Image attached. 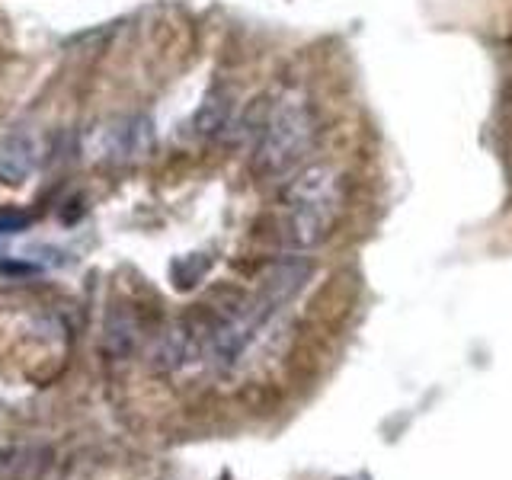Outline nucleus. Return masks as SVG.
I'll list each match as a JSON object with an SVG mask.
<instances>
[{"label": "nucleus", "instance_id": "nucleus-1", "mask_svg": "<svg viewBox=\"0 0 512 480\" xmlns=\"http://www.w3.org/2000/svg\"><path fill=\"white\" fill-rule=\"evenodd\" d=\"M340 215V173L327 164L304 167L285 189V240L298 250L317 247Z\"/></svg>", "mask_w": 512, "mask_h": 480}, {"label": "nucleus", "instance_id": "nucleus-2", "mask_svg": "<svg viewBox=\"0 0 512 480\" xmlns=\"http://www.w3.org/2000/svg\"><path fill=\"white\" fill-rule=\"evenodd\" d=\"M311 132H314V122H311L308 103H304L301 96H282V100L269 109L260 141H256V154H253L256 170L266 176L288 173L301 160V154L308 151Z\"/></svg>", "mask_w": 512, "mask_h": 480}, {"label": "nucleus", "instance_id": "nucleus-3", "mask_svg": "<svg viewBox=\"0 0 512 480\" xmlns=\"http://www.w3.org/2000/svg\"><path fill=\"white\" fill-rule=\"evenodd\" d=\"M36 167V148L23 135H10L0 141V176H7L10 183H20Z\"/></svg>", "mask_w": 512, "mask_h": 480}, {"label": "nucleus", "instance_id": "nucleus-4", "mask_svg": "<svg viewBox=\"0 0 512 480\" xmlns=\"http://www.w3.org/2000/svg\"><path fill=\"white\" fill-rule=\"evenodd\" d=\"M231 119V93L224 87L208 90V96L202 100L199 112H196V132L199 135H218Z\"/></svg>", "mask_w": 512, "mask_h": 480}, {"label": "nucleus", "instance_id": "nucleus-5", "mask_svg": "<svg viewBox=\"0 0 512 480\" xmlns=\"http://www.w3.org/2000/svg\"><path fill=\"white\" fill-rule=\"evenodd\" d=\"M205 269H208V256L189 253V256H183L180 263H173V285L176 288H192L205 276Z\"/></svg>", "mask_w": 512, "mask_h": 480}, {"label": "nucleus", "instance_id": "nucleus-6", "mask_svg": "<svg viewBox=\"0 0 512 480\" xmlns=\"http://www.w3.org/2000/svg\"><path fill=\"white\" fill-rule=\"evenodd\" d=\"M29 215L20 212V208H0V231L4 234H20L29 228Z\"/></svg>", "mask_w": 512, "mask_h": 480}]
</instances>
